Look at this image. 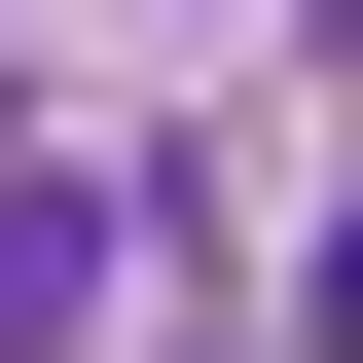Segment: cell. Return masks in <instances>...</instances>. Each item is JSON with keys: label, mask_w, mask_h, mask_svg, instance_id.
I'll list each match as a JSON object with an SVG mask.
<instances>
[{"label": "cell", "mask_w": 363, "mask_h": 363, "mask_svg": "<svg viewBox=\"0 0 363 363\" xmlns=\"http://www.w3.org/2000/svg\"><path fill=\"white\" fill-rule=\"evenodd\" d=\"M109 291H145V182L109 145H0V363H73Z\"/></svg>", "instance_id": "1"}, {"label": "cell", "mask_w": 363, "mask_h": 363, "mask_svg": "<svg viewBox=\"0 0 363 363\" xmlns=\"http://www.w3.org/2000/svg\"><path fill=\"white\" fill-rule=\"evenodd\" d=\"M291 363H363V182H327V255H291Z\"/></svg>", "instance_id": "2"}]
</instances>
